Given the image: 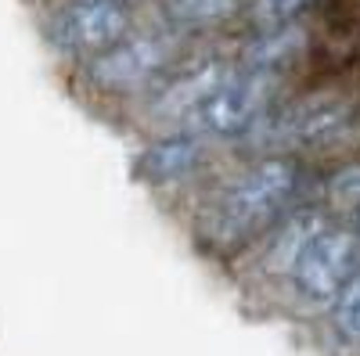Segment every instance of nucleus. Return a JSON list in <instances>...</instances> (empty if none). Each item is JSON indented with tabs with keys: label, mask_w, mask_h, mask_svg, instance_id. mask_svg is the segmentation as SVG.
I'll use <instances>...</instances> for the list:
<instances>
[{
	"label": "nucleus",
	"mask_w": 360,
	"mask_h": 356,
	"mask_svg": "<svg viewBox=\"0 0 360 356\" xmlns=\"http://www.w3.org/2000/svg\"><path fill=\"white\" fill-rule=\"evenodd\" d=\"M303 191H307V169L299 159L288 155L263 159L220 195L217 209L209 213L205 234L224 249L249 245L285 213H292L303 202Z\"/></svg>",
	"instance_id": "f257e3e1"
},
{
	"label": "nucleus",
	"mask_w": 360,
	"mask_h": 356,
	"mask_svg": "<svg viewBox=\"0 0 360 356\" xmlns=\"http://www.w3.org/2000/svg\"><path fill=\"white\" fill-rule=\"evenodd\" d=\"M356 108L346 98H303L288 108H270L249 130L256 140L288 152V147H335L349 137Z\"/></svg>",
	"instance_id": "f03ea898"
},
{
	"label": "nucleus",
	"mask_w": 360,
	"mask_h": 356,
	"mask_svg": "<svg viewBox=\"0 0 360 356\" xmlns=\"http://www.w3.org/2000/svg\"><path fill=\"white\" fill-rule=\"evenodd\" d=\"M281 76L263 69H242L231 72L213 94L195 108V130L205 137H242L259 119L278 105Z\"/></svg>",
	"instance_id": "7ed1b4c3"
},
{
	"label": "nucleus",
	"mask_w": 360,
	"mask_h": 356,
	"mask_svg": "<svg viewBox=\"0 0 360 356\" xmlns=\"http://www.w3.org/2000/svg\"><path fill=\"white\" fill-rule=\"evenodd\" d=\"M180 54V33L152 29L130 40H115L112 47L90 54L83 76L98 86V91H130L148 79L166 72Z\"/></svg>",
	"instance_id": "20e7f679"
},
{
	"label": "nucleus",
	"mask_w": 360,
	"mask_h": 356,
	"mask_svg": "<svg viewBox=\"0 0 360 356\" xmlns=\"http://www.w3.org/2000/svg\"><path fill=\"white\" fill-rule=\"evenodd\" d=\"M360 270V237L349 227L328 223L292 263V281L310 303H332L339 288Z\"/></svg>",
	"instance_id": "39448f33"
},
{
	"label": "nucleus",
	"mask_w": 360,
	"mask_h": 356,
	"mask_svg": "<svg viewBox=\"0 0 360 356\" xmlns=\"http://www.w3.org/2000/svg\"><path fill=\"white\" fill-rule=\"evenodd\" d=\"M134 25L130 0H76L47 25L51 44L62 54H98L123 40Z\"/></svg>",
	"instance_id": "423d86ee"
},
{
	"label": "nucleus",
	"mask_w": 360,
	"mask_h": 356,
	"mask_svg": "<svg viewBox=\"0 0 360 356\" xmlns=\"http://www.w3.org/2000/svg\"><path fill=\"white\" fill-rule=\"evenodd\" d=\"M310 51V33L303 22H288V25H266L245 44L242 62L245 69H263V72H285L288 65L303 62Z\"/></svg>",
	"instance_id": "0eeeda50"
},
{
	"label": "nucleus",
	"mask_w": 360,
	"mask_h": 356,
	"mask_svg": "<svg viewBox=\"0 0 360 356\" xmlns=\"http://www.w3.org/2000/svg\"><path fill=\"white\" fill-rule=\"evenodd\" d=\"M202 133L198 130H180L162 140H155L137 162V176L148 184H173L180 176H188L198 159H202Z\"/></svg>",
	"instance_id": "6e6552de"
},
{
	"label": "nucleus",
	"mask_w": 360,
	"mask_h": 356,
	"mask_svg": "<svg viewBox=\"0 0 360 356\" xmlns=\"http://www.w3.org/2000/svg\"><path fill=\"white\" fill-rule=\"evenodd\" d=\"M328 227V213L321 209V205H303L299 202L292 213H285L274 227V234H270V245H266V263L270 270H292V263L299 259V252H303L314 237Z\"/></svg>",
	"instance_id": "1a4fd4ad"
},
{
	"label": "nucleus",
	"mask_w": 360,
	"mask_h": 356,
	"mask_svg": "<svg viewBox=\"0 0 360 356\" xmlns=\"http://www.w3.org/2000/svg\"><path fill=\"white\" fill-rule=\"evenodd\" d=\"M231 76V69L224 62H205L188 69L184 76H176L166 91H159V98L152 101V115L155 119H184L195 115V108L217 91V86Z\"/></svg>",
	"instance_id": "9d476101"
},
{
	"label": "nucleus",
	"mask_w": 360,
	"mask_h": 356,
	"mask_svg": "<svg viewBox=\"0 0 360 356\" xmlns=\"http://www.w3.org/2000/svg\"><path fill=\"white\" fill-rule=\"evenodd\" d=\"M242 0H166V11L176 25L184 29H202V25H217L231 18Z\"/></svg>",
	"instance_id": "9b49d317"
},
{
	"label": "nucleus",
	"mask_w": 360,
	"mask_h": 356,
	"mask_svg": "<svg viewBox=\"0 0 360 356\" xmlns=\"http://www.w3.org/2000/svg\"><path fill=\"white\" fill-rule=\"evenodd\" d=\"M332 313H335V328L342 338H360V270L339 288V295L332 299Z\"/></svg>",
	"instance_id": "f8f14e48"
},
{
	"label": "nucleus",
	"mask_w": 360,
	"mask_h": 356,
	"mask_svg": "<svg viewBox=\"0 0 360 356\" xmlns=\"http://www.w3.org/2000/svg\"><path fill=\"white\" fill-rule=\"evenodd\" d=\"M317 4V0H252V18L259 29L266 25H288L303 22V15Z\"/></svg>",
	"instance_id": "ddd939ff"
},
{
	"label": "nucleus",
	"mask_w": 360,
	"mask_h": 356,
	"mask_svg": "<svg viewBox=\"0 0 360 356\" xmlns=\"http://www.w3.org/2000/svg\"><path fill=\"white\" fill-rule=\"evenodd\" d=\"M328 195H332L339 205H349L356 209L360 205V166H346L332 176V184H328Z\"/></svg>",
	"instance_id": "4468645a"
},
{
	"label": "nucleus",
	"mask_w": 360,
	"mask_h": 356,
	"mask_svg": "<svg viewBox=\"0 0 360 356\" xmlns=\"http://www.w3.org/2000/svg\"><path fill=\"white\" fill-rule=\"evenodd\" d=\"M356 237H360V205H356Z\"/></svg>",
	"instance_id": "2eb2a0df"
}]
</instances>
